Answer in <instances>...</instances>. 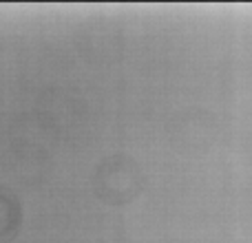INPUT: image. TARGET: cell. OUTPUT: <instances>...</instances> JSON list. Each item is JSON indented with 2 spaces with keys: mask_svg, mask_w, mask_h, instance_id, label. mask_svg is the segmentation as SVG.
I'll return each mask as SVG.
<instances>
[{
  "mask_svg": "<svg viewBox=\"0 0 252 243\" xmlns=\"http://www.w3.org/2000/svg\"><path fill=\"white\" fill-rule=\"evenodd\" d=\"M144 188V173L128 155H111L93 173V190L104 204L124 206L137 199Z\"/></svg>",
  "mask_w": 252,
  "mask_h": 243,
  "instance_id": "obj_1",
  "label": "cell"
},
{
  "mask_svg": "<svg viewBox=\"0 0 252 243\" xmlns=\"http://www.w3.org/2000/svg\"><path fill=\"white\" fill-rule=\"evenodd\" d=\"M22 228V206L16 195L0 190V243H11Z\"/></svg>",
  "mask_w": 252,
  "mask_h": 243,
  "instance_id": "obj_2",
  "label": "cell"
}]
</instances>
